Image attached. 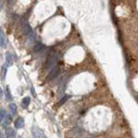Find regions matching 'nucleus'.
Returning a JSON list of instances; mask_svg holds the SVG:
<instances>
[{
    "label": "nucleus",
    "instance_id": "obj_1",
    "mask_svg": "<svg viewBox=\"0 0 138 138\" xmlns=\"http://www.w3.org/2000/svg\"><path fill=\"white\" fill-rule=\"evenodd\" d=\"M59 73H60V69L58 67H54L47 75V80H53L58 76Z\"/></svg>",
    "mask_w": 138,
    "mask_h": 138
},
{
    "label": "nucleus",
    "instance_id": "obj_2",
    "mask_svg": "<svg viewBox=\"0 0 138 138\" xmlns=\"http://www.w3.org/2000/svg\"><path fill=\"white\" fill-rule=\"evenodd\" d=\"M5 134L7 138H15L16 137V132L12 128H7L5 129Z\"/></svg>",
    "mask_w": 138,
    "mask_h": 138
},
{
    "label": "nucleus",
    "instance_id": "obj_3",
    "mask_svg": "<svg viewBox=\"0 0 138 138\" xmlns=\"http://www.w3.org/2000/svg\"><path fill=\"white\" fill-rule=\"evenodd\" d=\"M23 125H24V121L22 117H18L15 121V127H16V129H20V128H22Z\"/></svg>",
    "mask_w": 138,
    "mask_h": 138
},
{
    "label": "nucleus",
    "instance_id": "obj_4",
    "mask_svg": "<svg viewBox=\"0 0 138 138\" xmlns=\"http://www.w3.org/2000/svg\"><path fill=\"white\" fill-rule=\"evenodd\" d=\"M5 37H4V34L3 33V31L0 29V47H4L5 46Z\"/></svg>",
    "mask_w": 138,
    "mask_h": 138
},
{
    "label": "nucleus",
    "instance_id": "obj_5",
    "mask_svg": "<svg viewBox=\"0 0 138 138\" xmlns=\"http://www.w3.org/2000/svg\"><path fill=\"white\" fill-rule=\"evenodd\" d=\"M12 62H13L12 55H11V54H7V55H6V63H5V65L7 66V67H10V66L12 65Z\"/></svg>",
    "mask_w": 138,
    "mask_h": 138
},
{
    "label": "nucleus",
    "instance_id": "obj_6",
    "mask_svg": "<svg viewBox=\"0 0 138 138\" xmlns=\"http://www.w3.org/2000/svg\"><path fill=\"white\" fill-rule=\"evenodd\" d=\"M42 48V45L41 42H35V44L34 45V52H39V51H41Z\"/></svg>",
    "mask_w": 138,
    "mask_h": 138
},
{
    "label": "nucleus",
    "instance_id": "obj_7",
    "mask_svg": "<svg viewBox=\"0 0 138 138\" xmlns=\"http://www.w3.org/2000/svg\"><path fill=\"white\" fill-rule=\"evenodd\" d=\"M5 116H6L5 110H4V109L0 110V122H3L4 120V118H5Z\"/></svg>",
    "mask_w": 138,
    "mask_h": 138
},
{
    "label": "nucleus",
    "instance_id": "obj_8",
    "mask_svg": "<svg viewBox=\"0 0 138 138\" xmlns=\"http://www.w3.org/2000/svg\"><path fill=\"white\" fill-rule=\"evenodd\" d=\"M29 103H30V98H29V97H25L22 101V104L24 106H28Z\"/></svg>",
    "mask_w": 138,
    "mask_h": 138
},
{
    "label": "nucleus",
    "instance_id": "obj_9",
    "mask_svg": "<svg viewBox=\"0 0 138 138\" xmlns=\"http://www.w3.org/2000/svg\"><path fill=\"white\" fill-rule=\"evenodd\" d=\"M6 72H7V66L4 65L2 67V71H1V75H2V78L4 79L6 76Z\"/></svg>",
    "mask_w": 138,
    "mask_h": 138
},
{
    "label": "nucleus",
    "instance_id": "obj_10",
    "mask_svg": "<svg viewBox=\"0 0 138 138\" xmlns=\"http://www.w3.org/2000/svg\"><path fill=\"white\" fill-rule=\"evenodd\" d=\"M9 108H10V110H11V113H12V114H16V105L15 104H10V106H9Z\"/></svg>",
    "mask_w": 138,
    "mask_h": 138
},
{
    "label": "nucleus",
    "instance_id": "obj_11",
    "mask_svg": "<svg viewBox=\"0 0 138 138\" xmlns=\"http://www.w3.org/2000/svg\"><path fill=\"white\" fill-rule=\"evenodd\" d=\"M68 98H69L68 95H66V96H64L63 98H62L60 100V102L58 103V105H59V106H60V105H62V104H63L65 103V102L67 101V99H68Z\"/></svg>",
    "mask_w": 138,
    "mask_h": 138
},
{
    "label": "nucleus",
    "instance_id": "obj_12",
    "mask_svg": "<svg viewBox=\"0 0 138 138\" xmlns=\"http://www.w3.org/2000/svg\"><path fill=\"white\" fill-rule=\"evenodd\" d=\"M6 98H7V99H9V100L12 99V96H11V92H10V88L8 87V86L6 87Z\"/></svg>",
    "mask_w": 138,
    "mask_h": 138
},
{
    "label": "nucleus",
    "instance_id": "obj_13",
    "mask_svg": "<svg viewBox=\"0 0 138 138\" xmlns=\"http://www.w3.org/2000/svg\"><path fill=\"white\" fill-rule=\"evenodd\" d=\"M2 97H3V90L0 87V98H2Z\"/></svg>",
    "mask_w": 138,
    "mask_h": 138
},
{
    "label": "nucleus",
    "instance_id": "obj_14",
    "mask_svg": "<svg viewBox=\"0 0 138 138\" xmlns=\"http://www.w3.org/2000/svg\"><path fill=\"white\" fill-rule=\"evenodd\" d=\"M0 138H3V135L1 134V132H0Z\"/></svg>",
    "mask_w": 138,
    "mask_h": 138
}]
</instances>
